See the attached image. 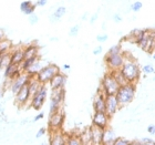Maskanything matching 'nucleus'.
<instances>
[{
	"label": "nucleus",
	"mask_w": 155,
	"mask_h": 145,
	"mask_svg": "<svg viewBox=\"0 0 155 145\" xmlns=\"http://www.w3.org/2000/svg\"><path fill=\"white\" fill-rule=\"evenodd\" d=\"M79 31H80V25H74V26L71 27L70 30H69V36L77 37L79 35Z\"/></svg>",
	"instance_id": "34"
},
{
	"label": "nucleus",
	"mask_w": 155,
	"mask_h": 145,
	"mask_svg": "<svg viewBox=\"0 0 155 145\" xmlns=\"http://www.w3.org/2000/svg\"><path fill=\"white\" fill-rule=\"evenodd\" d=\"M70 68H71V67H70V64H67V63L62 65V69H63V70H65V71H69V70H70Z\"/></svg>",
	"instance_id": "47"
},
{
	"label": "nucleus",
	"mask_w": 155,
	"mask_h": 145,
	"mask_svg": "<svg viewBox=\"0 0 155 145\" xmlns=\"http://www.w3.org/2000/svg\"><path fill=\"white\" fill-rule=\"evenodd\" d=\"M123 73L124 77L130 83H136L140 80L141 77V69H140L137 62L133 58L125 59V61L123 63L122 68L120 69Z\"/></svg>",
	"instance_id": "2"
},
{
	"label": "nucleus",
	"mask_w": 155,
	"mask_h": 145,
	"mask_svg": "<svg viewBox=\"0 0 155 145\" xmlns=\"http://www.w3.org/2000/svg\"><path fill=\"white\" fill-rule=\"evenodd\" d=\"M28 20H29V23H30V25H31V26H33V25L38 23V21H39V16L33 12V13H31V15H29V16H28Z\"/></svg>",
	"instance_id": "36"
},
{
	"label": "nucleus",
	"mask_w": 155,
	"mask_h": 145,
	"mask_svg": "<svg viewBox=\"0 0 155 145\" xmlns=\"http://www.w3.org/2000/svg\"><path fill=\"white\" fill-rule=\"evenodd\" d=\"M67 75L64 73H62L61 71L57 73L54 77H52L51 81L49 82V87H51V90L53 89H61V87H64L65 83H67Z\"/></svg>",
	"instance_id": "17"
},
{
	"label": "nucleus",
	"mask_w": 155,
	"mask_h": 145,
	"mask_svg": "<svg viewBox=\"0 0 155 145\" xmlns=\"http://www.w3.org/2000/svg\"><path fill=\"white\" fill-rule=\"evenodd\" d=\"M31 77H32V75H30L29 73L22 72V73L20 74V75H18L16 79L11 80V83H10V87H9V90L11 91V93L15 95L21 87L27 85V84L29 83Z\"/></svg>",
	"instance_id": "9"
},
{
	"label": "nucleus",
	"mask_w": 155,
	"mask_h": 145,
	"mask_svg": "<svg viewBox=\"0 0 155 145\" xmlns=\"http://www.w3.org/2000/svg\"><path fill=\"white\" fill-rule=\"evenodd\" d=\"M22 72L23 71L21 70L20 65L10 63L9 65H7L6 68L3 69V77H5V79H9V80H13V79H16L18 75H20Z\"/></svg>",
	"instance_id": "15"
},
{
	"label": "nucleus",
	"mask_w": 155,
	"mask_h": 145,
	"mask_svg": "<svg viewBox=\"0 0 155 145\" xmlns=\"http://www.w3.org/2000/svg\"><path fill=\"white\" fill-rule=\"evenodd\" d=\"M132 144H143V145H155V141L151 137H143L141 141H133Z\"/></svg>",
	"instance_id": "31"
},
{
	"label": "nucleus",
	"mask_w": 155,
	"mask_h": 145,
	"mask_svg": "<svg viewBox=\"0 0 155 145\" xmlns=\"http://www.w3.org/2000/svg\"><path fill=\"white\" fill-rule=\"evenodd\" d=\"M146 131H147L151 135H154V134H155V124H150V125L147 126Z\"/></svg>",
	"instance_id": "42"
},
{
	"label": "nucleus",
	"mask_w": 155,
	"mask_h": 145,
	"mask_svg": "<svg viewBox=\"0 0 155 145\" xmlns=\"http://www.w3.org/2000/svg\"><path fill=\"white\" fill-rule=\"evenodd\" d=\"M142 7H143V3L141 2V1H135V2H133L132 5H131V10L132 11H134V12H139L140 10L142 9Z\"/></svg>",
	"instance_id": "35"
},
{
	"label": "nucleus",
	"mask_w": 155,
	"mask_h": 145,
	"mask_svg": "<svg viewBox=\"0 0 155 145\" xmlns=\"http://www.w3.org/2000/svg\"><path fill=\"white\" fill-rule=\"evenodd\" d=\"M142 70H143V72H144L145 74H151V73H154L155 68L153 67L152 64H145L142 68Z\"/></svg>",
	"instance_id": "37"
},
{
	"label": "nucleus",
	"mask_w": 155,
	"mask_h": 145,
	"mask_svg": "<svg viewBox=\"0 0 155 145\" xmlns=\"http://www.w3.org/2000/svg\"><path fill=\"white\" fill-rule=\"evenodd\" d=\"M23 48H25V57H26V59L31 58V57H38L39 55V47L35 42L25 45Z\"/></svg>",
	"instance_id": "22"
},
{
	"label": "nucleus",
	"mask_w": 155,
	"mask_h": 145,
	"mask_svg": "<svg viewBox=\"0 0 155 145\" xmlns=\"http://www.w3.org/2000/svg\"><path fill=\"white\" fill-rule=\"evenodd\" d=\"M64 99H65L64 87L51 90L50 103H49V115H50V114H53V113H55V112H58L59 110H61L62 103L64 102Z\"/></svg>",
	"instance_id": "3"
},
{
	"label": "nucleus",
	"mask_w": 155,
	"mask_h": 145,
	"mask_svg": "<svg viewBox=\"0 0 155 145\" xmlns=\"http://www.w3.org/2000/svg\"><path fill=\"white\" fill-rule=\"evenodd\" d=\"M45 117V113L43 112H40L39 114H37L35 117H33V120H32V123H36V122H38V121H40V120H42Z\"/></svg>",
	"instance_id": "40"
},
{
	"label": "nucleus",
	"mask_w": 155,
	"mask_h": 145,
	"mask_svg": "<svg viewBox=\"0 0 155 145\" xmlns=\"http://www.w3.org/2000/svg\"><path fill=\"white\" fill-rule=\"evenodd\" d=\"M92 107L94 112H105V94L102 92L101 89H99L97 93L94 97Z\"/></svg>",
	"instance_id": "13"
},
{
	"label": "nucleus",
	"mask_w": 155,
	"mask_h": 145,
	"mask_svg": "<svg viewBox=\"0 0 155 145\" xmlns=\"http://www.w3.org/2000/svg\"><path fill=\"white\" fill-rule=\"evenodd\" d=\"M49 143L51 145H65L67 144V135L62 132L61 130L50 131Z\"/></svg>",
	"instance_id": "14"
},
{
	"label": "nucleus",
	"mask_w": 155,
	"mask_h": 145,
	"mask_svg": "<svg viewBox=\"0 0 155 145\" xmlns=\"http://www.w3.org/2000/svg\"><path fill=\"white\" fill-rule=\"evenodd\" d=\"M65 121V113L63 110H59L58 112L50 114L48 121V127L50 131H58L62 130V126Z\"/></svg>",
	"instance_id": "8"
},
{
	"label": "nucleus",
	"mask_w": 155,
	"mask_h": 145,
	"mask_svg": "<svg viewBox=\"0 0 155 145\" xmlns=\"http://www.w3.org/2000/svg\"><path fill=\"white\" fill-rule=\"evenodd\" d=\"M45 133H47V129H45V127H41V129H39L38 132H37V134H36V139H40V137H42Z\"/></svg>",
	"instance_id": "39"
},
{
	"label": "nucleus",
	"mask_w": 155,
	"mask_h": 145,
	"mask_svg": "<svg viewBox=\"0 0 155 145\" xmlns=\"http://www.w3.org/2000/svg\"><path fill=\"white\" fill-rule=\"evenodd\" d=\"M119 87L120 84L116 82V80L112 75V73H111V71L104 74V77L101 80L100 89L105 94V97H107V95H115L117 90H119Z\"/></svg>",
	"instance_id": "4"
},
{
	"label": "nucleus",
	"mask_w": 155,
	"mask_h": 145,
	"mask_svg": "<svg viewBox=\"0 0 155 145\" xmlns=\"http://www.w3.org/2000/svg\"><path fill=\"white\" fill-rule=\"evenodd\" d=\"M30 100H31V93H30L28 84L25 85L23 87H21V89L15 94V102H16L17 105L20 107L27 105V104L29 103Z\"/></svg>",
	"instance_id": "10"
},
{
	"label": "nucleus",
	"mask_w": 155,
	"mask_h": 145,
	"mask_svg": "<svg viewBox=\"0 0 155 145\" xmlns=\"http://www.w3.org/2000/svg\"><path fill=\"white\" fill-rule=\"evenodd\" d=\"M47 3H48V0H37V7H45L47 6Z\"/></svg>",
	"instance_id": "45"
},
{
	"label": "nucleus",
	"mask_w": 155,
	"mask_h": 145,
	"mask_svg": "<svg viewBox=\"0 0 155 145\" xmlns=\"http://www.w3.org/2000/svg\"><path fill=\"white\" fill-rule=\"evenodd\" d=\"M42 63H41V60L40 59H38L35 63H33L31 67H30L29 69H28V71H27V73H29L30 75H32V77H36L37 75V73H38L40 70L42 69Z\"/></svg>",
	"instance_id": "26"
},
{
	"label": "nucleus",
	"mask_w": 155,
	"mask_h": 145,
	"mask_svg": "<svg viewBox=\"0 0 155 145\" xmlns=\"http://www.w3.org/2000/svg\"><path fill=\"white\" fill-rule=\"evenodd\" d=\"M13 48L12 42L10 41L9 39L3 38L0 41V53H6V52H11Z\"/></svg>",
	"instance_id": "24"
},
{
	"label": "nucleus",
	"mask_w": 155,
	"mask_h": 145,
	"mask_svg": "<svg viewBox=\"0 0 155 145\" xmlns=\"http://www.w3.org/2000/svg\"><path fill=\"white\" fill-rule=\"evenodd\" d=\"M103 51V48H102V45H97V48L93 49V54L94 55H100Z\"/></svg>",
	"instance_id": "41"
},
{
	"label": "nucleus",
	"mask_w": 155,
	"mask_h": 145,
	"mask_svg": "<svg viewBox=\"0 0 155 145\" xmlns=\"http://www.w3.org/2000/svg\"><path fill=\"white\" fill-rule=\"evenodd\" d=\"M119 109H121L119 104V101L116 99L115 95H107L105 97V112L110 117L115 114Z\"/></svg>",
	"instance_id": "12"
},
{
	"label": "nucleus",
	"mask_w": 155,
	"mask_h": 145,
	"mask_svg": "<svg viewBox=\"0 0 155 145\" xmlns=\"http://www.w3.org/2000/svg\"><path fill=\"white\" fill-rule=\"evenodd\" d=\"M5 38V33H3V30H0V41Z\"/></svg>",
	"instance_id": "51"
},
{
	"label": "nucleus",
	"mask_w": 155,
	"mask_h": 145,
	"mask_svg": "<svg viewBox=\"0 0 155 145\" xmlns=\"http://www.w3.org/2000/svg\"><path fill=\"white\" fill-rule=\"evenodd\" d=\"M47 97H48V87H47V84H42L40 89L38 90V92L31 97V100H30V107H32L36 111L41 110L42 107L45 103Z\"/></svg>",
	"instance_id": "6"
},
{
	"label": "nucleus",
	"mask_w": 155,
	"mask_h": 145,
	"mask_svg": "<svg viewBox=\"0 0 155 145\" xmlns=\"http://www.w3.org/2000/svg\"><path fill=\"white\" fill-rule=\"evenodd\" d=\"M87 17H89V13L85 12V13L83 15V16L81 17V19H82V20H87Z\"/></svg>",
	"instance_id": "49"
},
{
	"label": "nucleus",
	"mask_w": 155,
	"mask_h": 145,
	"mask_svg": "<svg viewBox=\"0 0 155 145\" xmlns=\"http://www.w3.org/2000/svg\"><path fill=\"white\" fill-rule=\"evenodd\" d=\"M42 85V83L37 79L36 77H31L29 83H28V87H29L30 93H31V97L35 95V94L38 92V90L40 89V87Z\"/></svg>",
	"instance_id": "23"
},
{
	"label": "nucleus",
	"mask_w": 155,
	"mask_h": 145,
	"mask_svg": "<svg viewBox=\"0 0 155 145\" xmlns=\"http://www.w3.org/2000/svg\"><path fill=\"white\" fill-rule=\"evenodd\" d=\"M107 39H109V36H107V33H101V35H97V41L100 42V43L107 41Z\"/></svg>",
	"instance_id": "38"
},
{
	"label": "nucleus",
	"mask_w": 155,
	"mask_h": 145,
	"mask_svg": "<svg viewBox=\"0 0 155 145\" xmlns=\"http://www.w3.org/2000/svg\"><path fill=\"white\" fill-rule=\"evenodd\" d=\"M154 81H155V77H154Z\"/></svg>",
	"instance_id": "55"
},
{
	"label": "nucleus",
	"mask_w": 155,
	"mask_h": 145,
	"mask_svg": "<svg viewBox=\"0 0 155 145\" xmlns=\"http://www.w3.org/2000/svg\"><path fill=\"white\" fill-rule=\"evenodd\" d=\"M125 61V57L122 53H115V54H109L104 57V62L107 64V69L110 71H114V70H120L122 68L123 63Z\"/></svg>",
	"instance_id": "7"
},
{
	"label": "nucleus",
	"mask_w": 155,
	"mask_h": 145,
	"mask_svg": "<svg viewBox=\"0 0 155 145\" xmlns=\"http://www.w3.org/2000/svg\"><path fill=\"white\" fill-rule=\"evenodd\" d=\"M5 91H6V89L3 87V85H0V99H2L3 95H5Z\"/></svg>",
	"instance_id": "46"
},
{
	"label": "nucleus",
	"mask_w": 155,
	"mask_h": 145,
	"mask_svg": "<svg viewBox=\"0 0 155 145\" xmlns=\"http://www.w3.org/2000/svg\"><path fill=\"white\" fill-rule=\"evenodd\" d=\"M3 111H5V107H3L2 103H0V114H2Z\"/></svg>",
	"instance_id": "50"
},
{
	"label": "nucleus",
	"mask_w": 155,
	"mask_h": 145,
	"mask_svg": "<svg viewBox=\"0 0 155 145\" xmlns=\"http://www.w3.org/2000/svg\"><path fill=\"white\" fill-rule=\"evenodd\" d=\"M39 59V55L38 57H31V58H27L23 60V62L20 64V68H21V70H22L23 72H27L28 71V69L31 67V65L35 63V62L37 61Z\"/></svg>",
	"instance_id": "27"
},
{
	"label": "nucleus",
	"mask_w": 155,
	"mask_h": 145,
	"mask_svg": "<svg viewBox=\"0 0 155 145\" xmlns=\"http://www.w3.org/2000/svg\"><path fill=\"white\" fill-rule=\"evenodd\" d=\"M91 127V137H92V144L101 145L103 140V132L104 130L97 127V126H90Z\"/></svg>",
	"instance_id": "18"
},
{
	"label": "nucleus",
	"mask_w": 155,
	"mask_h": 145,
	"mask_svg": "<svg viewBox=\"0 0 155 145\" xmlns=\"http://www.w3.org/2000/svg\"><path fill=\"white\" fill-rule=\"evenodd\" d=\"M67 13V8L64 6H59L57 7V9L49 16V20L51 23H57L64 17V15Z\"/></svg>",
	"instance_id": "19"
},
{
	"label": "nucleus",
	"mask_w": 155,
	"mask_h": 145,
	"mask_svg": "<svg viewBox=\"0 0 155 145\" xmlns=\"http://www.w3.org/2000/svg\"><path fill=\"white\" fill-rule=\"evenodd\" d=\"M97 18H99V13H97V12H95L94 15H92V16H91V18H90V20H89L91 25H93V23L97 20Z\"/></svg>",
	"instance_id": "44"
},
{
	"label": "nucleus",
	"mask_w": 155,
	"mask_h": 145,
	"mask_svg": "<svg viewBox=\"0 0 155 145\" xmlns=\"http://www.w3.org/2000/svg\"><path fill=\"white\" fill-rule=\"evenodd\" d=\"M10 63H11V53L10 52L0 53V67H1V69L3 70Z\"/></svg>",
	"instance_id": "28"
},
{
	"label": "nucleus",
	"mask_w": 155,
	"mask_h": 145,
	"mask_svg": "<svg viewBox=\"0 0 155 145\" xmlns=\"http://www.w3.org/2000/svg\"><path fill=\"white\" fill-rule=\"evenodd\" d=\"M36 8H37V5L32 3L30 0H26V1H22V2L20 3V11L23 15H27V16H29V15L35 12Z\"/></svg>",
	"instance_id": "21"
},
{
	"label": "nucleus",
	"mask_w": 155,
	"mask_h": 145,
	"mask_svg": "<svg viewBox=\"0 0 155 145\" xmlns=\"http://www.w3.org/2000/svg\"><path fill=\"white\" fill-rule=\"evenodd\" d=\"M112 19H113L114 22L119 23V22H121V21H122V17L120 16L119 13H114L113 17H112Z\"/></svg>",
	"instance_id": "43"
},
{
	"label": "nucleus",
	"mask_w": 155,
	"mask_h": 145,
	"mask_svg": "<svg viewBox=\"0 0 155 145\" xmlns=\"http://www.w3.org/2000/svg\"><path fill=\"white\" fill-rule=\"evenodd\" d=\"M110 119L111 117L107 115V112H94L93 116H92V125L105 130L109 126Z\"/></svg>",
	"instance_id": "11"
},
{
	"label": "nucleus",
	"mask_w": 155,
	"mask_h": 145,
	"mask_svg": "<svg viewBox=\"0 0 155 145\" xmlns=\"http://www.w3.org/2000/svg\"><path fill=\"white\" fill-rule=\"evenodd\" d=\"M50 40L53 41V42H55V41H59V38H57V37H52V38H50Z\"/></svg>",
	"instance_id": "52"
},
{
	"label": "nucleus",
	"mask_w": 155,
	"mask_h": 145,
	"mask_svg": "<svg viewBox=\"0 0 155 145\" xmlns=\"http://www.w3.org/2000/svg\"><path fill=\"white\" fill-rule=\"evenodd\" d=\"M153 59L155 60V53H153Z\"/></svg>",
	"instance_id": "53"
},
{
	"label": "nucleus",
	"mask_w": 155,
	"mask_h": 145,
	"mask_svg": "<svg viewBox=\"0 0 155 145\" xmlns=\"http://www.w3.org/2000/svg\"><path fill=\"white\" fill-rule=\"evenodd\" d=\"M10 53H11V63H13V64L20 65L23 62V60L26 59V57H25V48L20 47V45L13 47Z\"/></svg>",
	"instance_id": "16"
},
{
	"label": "nucleus",
	"mask_w": 155,
	"mask_h": 145,
	"mask_svg": "<svg viewBox=\"0 0 155 145\" xmlns=\"http://www.w3.org/2000/svg\"><path fill=\"white\" fill-rule=\"evenodd\" d=\"M136 94V83H127L120 85L119 90L116 92L115 97L119 101L121 107H127L130 103H132Z\"/></svg>",
	"instance_id": "1"
},
{
	"label": "nucleus",
	"mask_w": 155,
	"mask_h": 145,
	"mask_svg": "<svg viewBox=\"0 0 155 145\" xmlns=\"http://www.w3.org/2000/svg\"><path fill=\"white\" fill-rule=\"evenodd\" d=\"M67 145H82L80 135L74 134V133L67 135Z\"/></svg>",
	"instance_id": "29"
},
{
	"label": "nucleus",
	"mask_w": 155,
	"mask_h": 145,
	"mask_svg": "<svg viewBox=\"0 0 155 145\" xmlns=\"http://www.w3.org/2000/svg\"><path fill=\"white\" fill-rule=\"evenodd\" d=\"M1 71H2V69H1V67H0V73H1Z\"/></svg>",
	"instance_id": "54"
},
{
	"label": "nucleus",
	"mask_w": 155,
	"mask_h": 145,
	"mask_svg": "<svg viewBox=\"0 0 155 145\" xmlns=\"http://www.w3.org/2000/svg\"><path fill=\"white\" fill-rule=\"evenodd\" d=\"M60 72V68L54 63H49L42 67V69L37 73L36 77L42 84H49L51 79L55 74Z\"/></svg>",
	"instance_id": "5"
},
{
	"label": "nucleus",
	"mask_w": 155,
	"mask_h": 145,
	"mask_svg": "<svg viewBox=\"0 0 155 145\" xmlns=\"http://www.w3.org/2000/svg\"><path fill=\"white\" fill-rule=\"evenodd\" d=\"M116 137H117V136H116V134H115V131L107 126L103 132L102 144L103 145H113V143H114V141H115Z\"/></svg>",
	"instance_id": "20"
},
{
	"label": "nucleus",
	"mask_w": 155,
	"mask_h": 145,
	"mask_svg": "<svg viewBox=\"0 0 155 145\" xmlns=\"http://www.w3.org/2000/svg\"><path fill=\"white\" fill-rule=\"evenodd\" d=\"M129 144H132V142L130 140L125 139V137H116L113 143V145H129Z\"/></svg>",
	"instance_id": "33"
},
{
	"label": "nucleus",
	"mask_w": 155,
	"mask_h": 145,
	"mask_svg": "<svg viewBox=\"0 0 155 145\" xmlns=\"http://www.w3.org/2000/svg\"><path fill=\"white\" fill-rule=\"evenodd\" d=\"M122 47L120 44H114L112 47H110V49L107 50L109 54H115V53H122Z\"/></svg>",
	"instance_id": "32"
},
{
	"label": "nucleus",
	"mask_w": 155,
	"mask_h": 145,
	"mask_svg": "<svg viewBox=\"0 0 155 145\" xmlns=\"http://www.w3.org/2000/svg\"><path fill=\"white\" fill-rule=\"evenodd\" d=\"M27 123H29V119H28V117H27V119H23L22 121L20 122V125H25Z\"/></svg>",
	"instance_id": "48"
},
{
	"label": "nucleus",
	"mask_w": 155,
	"mask_h": 145,
	"mask_svg": "<svg viewBox=\"0 0 155 145\" xmlns=\"http://www.w3.org/2000/svg\"><path fill=\"white\" fill-rule=\"evenodd\" d=\"M81 139L82 144H92V137H91V127H87V129L82 131L79 134Z\"/></svg>",
	"instance_id": "25"
},
{
	"label": "nucleus",
	"mask_w": 155,
	"mask_h": 145,
	"mask_svg": "<svg viewBox=\"0 0 155 145\" xmlns=\"http://www.w3.org/2000/svg\"><path fill=\"white\" fill-rule=\"evenodd\" d=\"M111 73H112V75H113L114 79H115L116 82H117L120 85H123V84L127 83V81H126V79L124 77V75H123V73L121 72V70H114V71H111Z\"/></svg>",
	"instance_id": "30"
}]
</instances>
